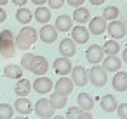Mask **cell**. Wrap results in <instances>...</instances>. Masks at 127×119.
<instances>
[{
  "label": "cell",
  "mask_w": 127,
  "mask_h": 119,
  "mask_svg": "<svg viewBox=\"0 0 127 119\" xmlns=\"http://www.w3.org/2000/svg\"><path fill=\"white\" fill-rule=\"evenodd\" d=\"M5 19H7V12H5L2 7H0V23H4Z\"/></svg>",
  "instance_id": "74e56055"
},
{
  "label": "cell",
  "mask_w": 127,
  "mask_h": 119,
  "mask_svg": "<svg viewBox=\"0 0 127 119\" xmlns=\"http://www.w3.org/2000/svg\"><path fill=\"white\" fill-rule=\"evenodd\" d=\"M38 37H40L42 42L52 44V42H56V39H58V30H56L54 26H51L49 23H45V25H42V28L38 30Z\"/></svg>",
  "instance_id": "9c48e42d"
},
{
  "label": "cell",
  "mask_w": 127,
  "mask_h": 119,
  "mask_svg": "<svg viewBox=\"0 0 127 119\" xmlns=\"http://www.w3.org/2000/svg\"><path fill=\"white\" fill-rule=\"evenodd\" d=\"M71 25H73V18L68 16V14H61L59 18H56L54 28H56L58 32H70V30H71Z\"/></svg>",
  "instance_id": "ac0fdd59"
},
{
  "label": "cell",
  "mask_w": 127,
  "mask_h": 119,
  "mask_svg": "<svg viewBox=\"0 0 127 119\" xmlns=\"http://www.w3.org/2000/svg\"><path fill=\"white\" fill-rule=\"evenodd\" d=\"M101 61H103V68L106 72H117L122 67V60H118L117 54H106V58H103Z\"/></svg>",
  "instance_id": "5bb4252c"
},
{
  "label": "cell",
  "mask_w": 127,
  "mask_h": 119,
  "mask_svg": "<svg viewBox=\"0 0 127 119\" xmlns=\"http://www.w3.org/2000/svg\"><path fill=\"white\" fill-rule=\"evenodd\" d=\"M77 102H78V107L82 110H92V107H94V100L89 93H80L77 96Z\"/></svg>",
  "instance_id": "603a6c76"
},
{
  "label": "cell",
  "mask_w": 127,
  "mask_h": 119,
  "mask_svg": "<svg viewBox=\"0 0 127 119\" xmlns=\"http://www.w3.org/2000/svg\"><path fill=\"white\" fill-rule=\"evenodd\" d=\"M54 70H56V74H59V75H66V74L71 72V61H70L66 56H59V58L54 61Z\"/></svg>",
  "instance_id": "2e32d148"
},
{
  "label": "cell",
  "mask_w": 127,
  "mask_h": 119,
  "mask_svg": "<svg viewBox=\"0 0 127 119\" xmlns=\"http://www.w3.org/2000/svg\"><path fill=\"white\" fill-rule=\"evenodd\" d=\"M5 4H9V0H0V7L5 5Z\"/></svg>",
  "instance_id": "b9f144b4"
},
{
  "label": "cell",
  "mask_w": 127,
  "mask_h": 119,
  "mask_svg": "<svg viewBox=\"0 0 127 119\" xmlns=\"http://www.w3.org/2000/svg\"><path fill=\"white\" fill-rule=\"evenodd\" d=\"M14 93H16L18 96H28V95L32 93V82H30L28 79L19 77L18 82H16V86H14Z\"/></svg>",
  "instance_id": "d6986e66"
},
{
  "label": "cell",
  "mask_w": 127,
  "mask_h": 119,
  "mask_svg": "<svg viewBox=\"0 0 127 119\" xmlns=\"http://www.w3.org/2000/svg\"><path fill=\"white\" fill-rule=\"evenodd\" d=\"M70 74H71V77H70V79L73 81V84H75V86L82 88V86H85V84H87V70H85L84 67H80V65H78V67H75V68L71 67V72H70Z\"/></svg>",
  "instance_id": "7c38bea8"
},
{
  "label": "cell",
  "mask_w": 127,
  "mask_h": 119,
  "mask_svg": "<svg viewBox=\"0 0 127 119\" xmlns=\"http://www.w3.org/2000/svg\"><path fill=\"white\" fill-rule=\"evenodd\" d=\"M78 25H85V23H89V19H91V12H89V9H85V7H75V12H73V16H71Z\"/></svg>",
  "instance_id": "44dd1931"
},
{
  "label": "cell",
  "mask_w": 127,
  "mask_h": 119,
  "mask_svg": "<svg viewBox=\"0 0 127 119\" xmlns=\"http://www.w3.org/2000/svg\"><path fill=\"white\" fill-rule=\"evenodd\" d=\"M64 2H66L68 5H71V7L75 9V7H80V5H82V4L85 2V0H64Z\"/></svg>",
  "instance_id": "d590c367"
},
{
  "label": "cell",
  "mask_w": 127,
  "mask_h": 119,
  "mask_svg": "<svg viewBox=\"0 0 127 119\" xmlns=\"http://www.w3.org/2000/svg\"><path fill=\"white\" fill-rule=\"evenodd\" d=\"M32 2L37 5H44V4H47V0H32Z\"/></svg>",
  "instance_id": "ab89813d"
},
{
  "label": "cell",
  "mask_w": 127,
  "mask_h": 119,
  "mask_svg": "<svg viewBox=\"0 0 127 119\" xmlns=\"http://www.w3.org/2000/svg\"><path fill=\"white\" fill-rule=\"evenodd\" d=\"M35 19H37L38 23H42V25L49 23V19H51V11H49V7L38 5L37 11H35Z\"/></svg>",
  "instance_id": "d4e9b609"
},
{
  "label": "cell",
  "mask_w": 127,
  "mask_h": 119,
  "mask_svg": "<svg viewBox=\"0 0 127 119\" xmlns=\"http://www.w3.org/2000/svg\"><path fill=\"white\" fill-rule=\"evenodd\" d=\"M14 110H18V112L23 114V116H28V114L33 110V105H32V102H30L26 96H18L16 103H14Z\"/></svg>",
  "instance_id": "e0dca14e"
},
{
  "label": "cell",
  "mask_w": 127,
  "mask_h": 119,
  "mask_svg": "<svg viewBox=\"0 0 127 119\" xmlns=\"http://www.w3.org/2000/svg\"><path fill=\"white\" fill-rule=\"evenodd\" d=\"M122 60L127 63V47H125V49H124V53H122Z\"/></svg>",
  "instance_id": "60d3db41"
},
{
  "label": "cell",
  "mask_w": 127,
  "mask_h": 119,
  "mask_svg": "<svg viewBox=\"0 0 127 119\" xmlns=\"http://www.w3.org/2000/svg\"><path fill=\"white\" fill-rule=\"evenodd\" d=\"M101 109L104 110V112H115V109H117V98L113 96V95H104L103 98H101Z\"/></svg>",
  "instance_id": "cb8c5ba5"
},
{
  "label": "cell",
  "mask_w": 127,
  "mask_h": 119,
  "mask_svg": "<svg viewBox=\"0 0 127 119\" xmlns=\"http://www.w3.org/2000/svg\"><path fill=\"white\" fill-rule=\"evenodd\" d=\"M37 37H38V30H35L33 26H25L23 30H19L18 37H14L16 49L28 51V49L37 42Z\"/></svg>",
  "instance_id": "6da1fadb"
},
{
  "label": "cell",
  "mask_w": 127,
  "mask_h": 119,
  "mask_svg": "<svg viewBox=\"0 0 127 119\" xmlns=\"http://www.w3.org/2000/svg\"><path fill=\"white\" fill-rule=\"evenodd\" d=\"M59 53L61 56H66V58H71L77 54V46L71 39H63L59 42Z\"/></svg>",
  "instance_id": "9a60e30c"
},
{
  "label": "cell",
  "mask_w": 127,
  "mask_h": 119,
  "mask_svg": "<svg viewBox=\"0 0 127 119\" xmlns=\"http://www.w3.org/2000/svg\"><path fill=\"white\" fill-rule=\"evenodd\" d=\"M28 70H30L32 74H35V75H44V74H47V70H49V63H47V60H45L44 56H33L32 61H30Z\"/></svg>",
  "instance_id": "8992f818"
},
{
  "label": "cell",
  "mask_w": 127,
  "mask_h": 119,
  "mask_svg": "<svg viewBox=\"0 0 127 119\" xmlns=\"http://www.w3.org/2000/svg\"><path fill=\"white\" fill-rule=\"evenodd\" d=\"M89 2H91L92 5H96V7H97V5H101V4H104V0H89Z\"/></svg>",
  "instance_id": "f35d334b"
},
{
  "label": "cell",
  "mask_w": 127,
  "mask_h": 119,
  "mask_svg": "<svg viewBox=\"0 0 127 119\" xmlns=\"http://www.w3.org/2000/svg\"><path fill=\"white\" fill-rule=\"evenodd\" d=\"M118 51H120V44H118V40H115V39L106 40V42L103 44V53H104V54H118Z\"/></svg>",
  "instance_id": "83f0119b"
},
{
  "label": "cell",
  "mask_w": 127,
  "mask_h": 119,
  "mask_svg": "<svg viewBox=\"0 0 127 119\" xmlns=\"http://www.w3.org/2000/svg\"><path fill=\"white\" fill-rule=\"evenodd\" d=\"M52 88H54V82H52L49 77H44V75H38V79H37V81L33 82V86H32V89L37 91V93H40V95L51 93Z\"/></svg>",
  "instance_id": "ba28073f"
},
{
  "label": "cell",
  "mask_w": 127,
  "mask_h": 119,
  "mask_svg": "<svg viewBox=\"0 0 127 119\" xmlns=\"http://www.w3.org/2000/svg\"><path fill=\"white\" fill-rule=\"evenodd\" d=\"M111 84H113V88H115L117 91H125V89H127V72L117 70V74L113 75Z\"/></svg>",
  "instance_id": "ffe728a7"
},
{
  "label": "cell",
  "mask_w": 127,
  "mask_h": 119,
  "mask_svg": "<svg viewBox=\"0 0 127 119\" xmlns=\"http://www.w3.org/2000/svg\"><path fill=\"white\" fill-rule=\"evenodd\" d=\"M106 32L110 33L111 39L118 40V39H124L127 35V25L124 21H118V19H111L110 25H106Z\"/></svg>",
  "instance_id": "5b68a950"
},
{
  "label": "cell",
  "mask_w": 127,
  "mask_h": 119,
  "mask_svg": "<svg viewBox=\"0 0 127 119\" xmlns=\"http://www.w3.org/2000/svg\"><path fill=\"white\" fill-rule=\"evenodd\" d=\"M85 58H87V61H89V63H92V65L99 63V61L104 58L103 47H101L99 44H92V46H89V47L85 49Z\"/></svg>",
  "instance_id": "30bf717a"
},
{
  "label": "cell",
  "mask_w": 127,
  "mask_h": 119,
  "mask_svg": "<svg viewBox=\"0 0 127 119\" xmlns=\"http://www.w3.org/2000/svg\"><path fill=\"white\" fill-rule=\"evenodd\" d=\"M73 88H75L73 81H71L70 77H66V75H61V77H59V81L54 84V88H52V89H54L56 93H59V95L68 96V95H71Z\"/></svg>",
  "instance_id": "52a82bcc"
},
{
  "label": "cell",
  "mask_w": 127,
  "mask_h": 119,
  "mask_svg": "<svg viewBox=\"0 0 127 119\" xmlns=\"http://www.w3.org/2000/svg\"><path fill=\"white\" fill-rule=\"evenodd\" d=\"M77 119H92V114H91V110H80Z\"/></svg>",
  "instance_id": "e575fe53"
},
{
  "label": "cell",
  "mask_w": 127,
  "mask_h": 119,
  "mask_svg": "<svg viewBox=\"0 0 127 119\" xmlns=\"http://www.w3.org/2000/svg\"><path fill=\"white\" fill-rule=\"evenodd\" d=\"M70 35H71V40L75 44H87V40H89V30L84 28L82 25L71 28L70 30Z\"/></svg>",
  "instance_id": "4fadbf2b"
},
{
  "label": "cell",
  "mask_w": 127,
  "mask_h": 119,
  "mask_svg": "<svg viewBox=\"0 0 127 119\" xmlns=\"http://www.w3.org/2000/svg\"><path fill=\"white\" fill-rule=\"evenodd\" d=\"M47 4H49L51 9H61L66 2H64V0H47Z\"/></svg>",
  "instance_id": "d6a6232c"
},
{
  "label": "cell",
  "mask_w": 127,
  "mask_h": 119,
  "mask_svg": "<svg viewBox=\"0 0 127 119\" xmlns=\"http://www.w3.org/2000/svg\"><path fill=\"white\" fill-rule=\"evenodd\" d=\"M4 75H5L7 79H16V81H18L19 77H23V67L11 63V65H7V67L4 68Z\"/></svg>",
  "instance_id": "7402d4cb"
},
{
  "label": "cell",
  "mask_w": 127,
  "mask_h": 119,
  "mask_svg": "<svg viewBox=\"0 0 127 119\" xmlns=\"http://www.w3.org/2000/svg\"><path fill=\"white\" fill-rule=\"evenodd\" d=\"M16 42H14V35L11 30H2L0 32V56L4 58H12L16 54Z\"/></svg>",
  "instance_id": "7a4b0ae2"
},
{
  "label": "cell",
  "mask_w": 127,
  "mask_h": 119,
  "mask_svg": "<svg viewBox=\"0 0 127 119\" xmlns=\"http://www.w3.org/2000/svg\"><path fill=\"white\" fill-rule=\"evenodd\" d=\"M117 116L120 117V119H127V103H120V105H117Z\"/></svg>",
  "instance_id": "4dcf8cb0"
},
{
  "label": "cell",
  "mask_w": 127,
  "mask_h": 119,
  "mask_svg": "<svg viewBox=\"0 0 127 119\" xmlns=\"http://www.w3.org/2000/svg\"><path fill=\"white\" fill-rule=\"evenodd\" d=\"M87 81L94 86V88H103L108 82V74L103 67H99L97 63L87 72Z\"/></svg>",
  "instance_id": "3957f363"
},
{
  "label": "cell",
  "mask_w": 127,
  "mask_h": 119,
  "mask_svg": "<svg viewBox=\"0 0 127 119\" xmlns=\"http://www.w3.org/2000/svg\"><path fill=\"white\" fill-rule=\"evenodd\" d=\"M35 114L38 116V117H42V119H51V117H54V107H52V103H51V100H47V98H40V100H37V103H35Z\"/></svg>",
  "instance_id": "277c9868"
},
{
  "label": "cell",
  "mask_w": 127,
  "mask_h": 119,
  "mask_svg": "<svg viewBox=\"0 0 127 119\" xmlns=\"http://www.w3.org/2000/svg\"><path fill=\"white\" fill-rule=\"evenodd\" d=\"M118 14H120V11H118V7H117V5H108V7H104V11H103V18H104L106 21L117 19V18H118Z\"/></svg>",
  "instance_id": "f1b7e54d"
},
{
  "label": "cell",
  "mask_w": 127,
  "mask_h": 119,
  "mask_svg": "<svg viewBox=\"0 0 127 119\" xmlns=\"http://www.w3.org/2000/svg\"><path fill=\"white\" fill-rule=\"evenodd\" d=\"M14 116V107L9 103H0V119H11Z\"/></svg>",
  "instance_id": "f546056e"
},
{
  "label": "cell",
  "mask_w": 127,
  "mask_h": 119,
  "mask_svg": "<svg viewBox=\"0 0 127 119\" xmlns=\"http://www.w3.org/2000/svg\"><path fill=\"white\" fill-rule=\"evenodd\" d=\"M49 100H51V103H52L54 109H63V107H66V103H68V96L59 95V93H56V91H52V95H51Z\"/></svg>",
  "instance_id": "4316f807"
},
{
  "label": "cell",
  "mask_w": 127,
  "mask_h": 119,
  "mask_svg": "<svg viewBox=\"0 0 127 119\" xmlns=\"http://www.w3.org/2000/svg\"><path fill=\"white\" fill-rule=\"evenodd\" d=\"M16 19H18V23L28 25V23L33 19V14H32V11H30V9H26V7L23 5V7H19V9H18V12H16Z\"/></svg>",
  "instance_id": "484cf974"
},
{
  "label": "cell",
  "mask_w": 127,
  "mask_h": 119,
  "mask_svg": "<svg viewBox=\"0 0 127 119\" xmlns=\"http://www.w3.org/2000/svg\"><path fill=\"white\" fill-rule=\"evenodd\" d=\"M11 2H12L14 5H18V7H23V5L28 2V0H11Z\"/></svg>",
  "instance_id": "8d00e7d4"
},
{
  "label": "cell",
  "mask_w": 127,
  "mask_h": 119,
  "mask_svg": "<svg viewBox=\"0 0 127 119\" xmlns=\"http://www.w3.org/2000/svg\"><path fill=\"white\" fill-rule=\"evenodd\" d=\"M32 58H33V54H32V53H26V54H25V56L21 58V67H23V70H28Z\"/></svg>",
  "instance_id": "1f68e13d"
},
{
  "label": "cell",
  "mask_w": 127,
  "mask_h": 119,
  "mask_svg": "<svg viewBox=\"0 0 127 119\" xmlns=\"http://www.w3.org/2000/svg\"><path fill=\"white\" fill-rule=\"evenodd\" d=\"M80 110H82V109H80L78 105H77V107H71V109H68L66 117H68V119H75V117L78 116V112H80Z\"/></svg>",
  "instance_id": "836d02e7"
},
{
  "label": "cell",
  "mask_w": 127,
  "mask_h": 119,
  "mask_svg": "<svg viewBox=\"0 0 127 119\" xmlns=\"http://www.w3.org/2000/svg\"><path fill=\"white\" fill-rule=\"evenodd\" d=\"M104 32H106V19L103 16L89 19V33H92V35H103Z\"/></svg>",
  "instance_id": "8fae6325"
}]
</instances>
